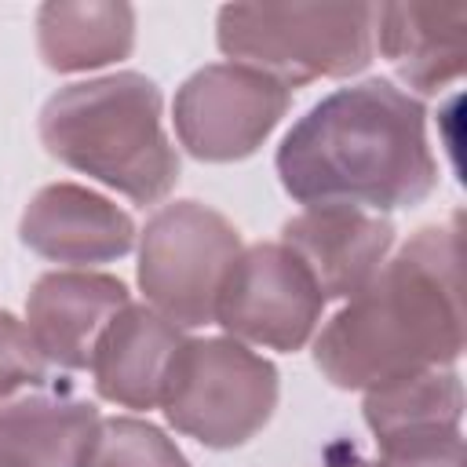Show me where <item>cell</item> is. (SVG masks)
Returning <instances> with one entry per match:
<instances>
[{"mask_svg": "<svg viewBox=\"0 0 467 467\" xmlns=\"http://www.w3.org/2000/svg\"><path fill=\"white\" fill-rule=\"evenodd\" d=\"M237 252L241 234L223 212L175 201L157 208L139 237V285L157 314L197 328L215 321V299Z\"/></svg>", "mask_w": 467, "mask_h": 467, "instance_id": "8992f818", "label": "cell"}, {"mask_svg": "<svg viewBox=\"0 0 467 467\" xmlns=\"http://www.w3.org/2000/svg\"><path fill=\"white\" fill-rule=\"evenodd\" d=\"M379 55L420 95H438L467 69V4L463 0H405L376 7Z\"/></svg>", "mask_w": 467, "mask_h": 467, "instance_id": "8fae6325", "label": "cell"}, {"mask_svg": "<svg viewBox=\"0 0 467 467\" xmlns=\"http://www.w3.org/2000/svg\"><path fill=\"white\" fill-rule=\"evenodd\" d=\"M460 354V215L416 230L314 339V365L332 387L343 390H372L423 368H449Z\"/></svg>", "mask_w": 467, "mask_h": 467, "instance_id": "6da1fadb", "label": "cell"}, {"mask_svg": "<svg viewBox=\"0 0 467 467\" xmlns=\"http://www.w3.org/2000/svg\"><path fill=\"white\" fill-rule=\"evenodd\" d=\"M328 467H383L379 460H343V463H328Z\"/></svg>", "mask_w": 467, "mask_h": 467, "instance_id": "ffe728a7", "label": "cell"}, {"mask_svg": "<svg viewBox=\"0 0 467 467\" xmlns=\"http://www.w3.org/2000/svg\"><path fill=\"white\" fill-rule=\"evenodd\" d=\"M277 175L299 204L368 212L420 204L438 182L420 99L390 80H361L306 109L277 150Z\"/></svg>", "mask_w": 467, "mask_h": 467, "instance_id": "7a4b0ae2", "label": "cell"}, {"mask_svg": "<svg viewBox=\"0 0 467 467\" xmlns=\"http://www.w3.org/2000/svg\"><path fill=\"white\" fill-rule=\"evenodd\" d=\"M164 420L208 449L252 441L277 409V368L234 336L182 339L171 358Z\"/></svg>", "mask_w": 467, "mask_h": 467, "instance_id": "5b68a950", "label": "cell"}, {"mask_svg": "<svg viewBox=\"0 0 467 467\" xmlns=\"http://www.w3.org/2000/svg\"><path fill=\"white\" fill-rule=\"evenodd\" d=\"M182 339V328L171 325L164 314L146 303H128L106 321L91 350L88 368L99 394L124 409L161 405V390Z\"/></svg>", "mask_w": 467, "mask_h": 467, "instance_id": "4fadbf2b", "label": "cell"}, {"mask_svg": "<svg viewBox=\"0 0 467 467\" xmlns=\"http://www.w3.org/2000/svg\"><path fill=\"white\" fill-rule=\"evenodd\" d=\"M288 102L292 91L274 77L241 62H215L179 88L171 120L186 153L223 164L255 153L288 113Z\"/></svg>", "mask_w": 467, "mask_h": 467, "instance_id": "52a82bcc", "label": "cell"}, {"mask_svg": "<svg viewBox=\"0 0 467 467\" xmlns=\"http://www.w3.org/2000/svg\"><path fill=\"white\" fill-rule=\"evenodd\" d=\"M124 306L128 288L120 277L95 270H51L36 277L29 292L26 325L47 365L88 368L99 332Z\"/></svg>", "mask_w": 467, "mask_h": 467, "instance_id": "7c38bea8", "label": "cell"}, {"mask_svg": "<svg viewBox=\"0 0 467 467\" xmlns=\"http://www.w3.org/2000/svg\"><path fill=\"white\" fill-rule=\"evenodd\" d=\"M135 44V11L113 0H55L36 11V47L58 73L99 69Z\"/></svg>", "mask_w": 467, "mask_h": 467, "instance_id": "2e32d148", "label": "cell"}, {"mask_svg": "<svg viewBox=\"0 0 467 467\" xmlns=\"http://www.w3.org/2000/svg\"><path fill=\"white\" fill-rule=\"evenodd\" d=\"M18 234L36 255L73 266L120 259L135 244L131 215L77 182H51L36 190L22 212Z\"/></svg>", "mask_w": 467, "mask_h": 467, "instance_id": "30bf717a", "label": "cell"}, {"mask_svg": "<svg viewBox=\"0 0 467 467\" xmlns=\"http://www.w3.org/2000/svg\"><path fill=\"white\" fill-rule=\"evenodd\" d=\"M102 416L69 394H26L0 405V467H88Z\"/></svg>", "mask_w": 467, "mask_h": 467, "instance_id": "5bb4252c", "label": "cell"}, {"mask_svg": "<svg viewBox=\"0 0 467 467\" xmlns=\"http://www.w3.org/2000/svg\"><path fill=\"white\" fill-rule=\"evenodd\" d=\"M44 376H47V358L40 354L29 325L0 310V405L26 387H40Z\"/></svg>", "mask_w": 467, "mask_h": 467, "instance_id": "ac0fdd59", "label": "cell"}, {"mask_svg": "<svg viewBox=\"0 0 467 467\" xmlns=\"http://www.w3.org/2000/svg\"><path fill=\"white\" fill-rule=\"evenodd\" d=\"M325 310L306 266L281 244L241 248L215 299V321L237 339L270 350H299Z\"/></svg>", "mask_w": 467, "mask_h": 467, "instance_id": "ba28073f", "label": "cell"}, {"mask_svg": "<svg viewBox=\"0 0 467 467\" xmlns=\"http://www.w3.org/2000/svg\"><path fill=\"white\" fill-rule=\"evenodd\" d=\"M40 142L135 204H157L179 179V153L161 120V88L142 73H109L55 91L40 109Z\"/></svg>", "mask_w": 467, "mask_h": 467, "instance_id": "3957f363", "label": "cell"}, {"mask_svg": "<svg viewBox=\"0 0 467 467\" xmlns=\"http://www.w3.org/2000/svg\"><path fill=\"white\" fill-rule=\"evenodd\" d=\"M88 467H190V463L161 427L135 416H113L102 420Z\"/></svg>", "mask_w": 467, "mask_h": 467, "instance_id": "e0dca14e", "label": "cell"}, {"mask_svg": "<svg viewBox=\"0 0 467 467\" xmlns=\"http://www.w3.org/2000/svg\"><path fill=\"white\" fill-rule=\"evenodd\" d=\"M361 412L379 449L431 441L460 431L463 387L452 368H423L365 390Z\"/></svg>", "mask_w": 467, "mask_h": 467, "instance_id": "9a60e30c", "label": "cell"}, {"mask_svg": "<svg viewBox=\"0 0 467 467\" xmlns=\"http://www.w3.org/2000/svg\"><path fill=\"white\" fill-rule=\"evenodd\" d=\"M376 4H230L215 40L230 62L252 66L288 91L321 77H350L372 62Z\"/></svg>", "mask_w": 467, "mask_h": 467, "instance_id": "277c9868", "label": "cell"}, {"mask_svg": "<svg viewBox=\"0 0 467 467\" xmlns=\"http://www.w3.org/2000/svg\"><path fill=\"white\" fill-rule=\"evenodd\" d=\"M281 244L306 266L328 303L350 299L376 277L394 248V226L368 208L310 204L281 226Z\"/></svg>", "mask_w": 467, "mask_h": 467, "instance_id": "9c48e42d", "label": "cell"}, {"mask_svg": "<svg viewBox=\"0 0 467 467\" xmlns=\"http://www.w3.org/2000/svg\"><path fill=\"white\" fill-rule=\"evenodd\" d=\"M379 463L383 467H463V438L456 431V434L431 438V441L379 449Z\"/></svg>", "mask_w": 467, "mask_h": 467, "instance_id": "d6986e66", "label": "cell"}]
</instances>
